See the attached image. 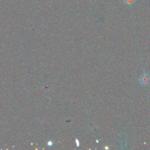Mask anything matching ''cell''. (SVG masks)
<instances>
[{"instance_id": "cell-2", "label": "cell", "mask_w": 150, "mask_h": 150, "mask_svg": "<svg viewBox=\"0 0 150 150\" xmlns=\"http://www.w3.org/2000/svg\"><path fill=\"white\" fill-rule=\"evenodd\" d=\"M135 0H123L124 3L127 5H132L135 2Z\"/></svg>"}, {"instance_id": "cell-1", "label": "cell", "mask_w": 150, "mask_h": 150, "mask_svg": "<svg viewBox=\"0 0 150 150\" xmlns=\"http://www.w3.org/2000/svg\"><path fill=\"white\" fill-rule=\"evenodd\" d=\"M148 77H147L146 76H144L142 77V79H141L140 81L142 82V84L144 83H147L148 82Z\"/></svg>"}]
</instances>
